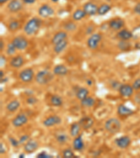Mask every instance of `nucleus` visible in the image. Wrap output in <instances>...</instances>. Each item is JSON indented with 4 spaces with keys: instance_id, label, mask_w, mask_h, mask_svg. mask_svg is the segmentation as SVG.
<instances>
[{
    "instance_id": "1",
    "label": "nucleus",
    "mask_w": 140,
    "mask_h": 158,
    "mask_svg": "<svg viewBox=\"0 0 140 158\" xmlns=\"http://www.w3.org/2000/svg\"><path fill=\"white\" fill-rule=\"evenodd\" d=\"M42 21L39 18H32L28 20L27 23L24 26V32L27 35L31 36L38 32L42 26Z\"/></svg>"
},
{
    "instance_id": "2",
    "label": "nucleus",
    "mask_w": 140,
    "mask_h": 158,
    "mask_svg": "<svg viewBox=\"0 0 140 158\" xmlns=\"http://www.w3.org/2000/svg\"><path fill=\"white\" fill-rule=\"evenodd\" d=\"M54 74L48 70L39 71L35 76V81L40 85H45L50 82L54 78Z\"/></svg>"
},
{
    "instance_id": "3",
    "label": "nucleus",
    "mask_w": 140,
    "mask_h": 158,
    "mask_svg": "<svg viewBox=\"0 0 140 158\" xmlns=\"http://www.w3.org/2000/svg\"><path fill=\"white\" fill-rule=\"evenodd\" d=\"M104 128L108 133L115 134L120 131L121 129V123L119 119L115 118L108 119L104 124Z\"/></svg>"
},
{
    "instance_id": "4",
    "label": "nucleus",
    "mask_w": 140,
    "mask_h": 158,
    "mask_svg": "<svg viewBox=\"0 0 140 158\" xmlns=\"http://www.w3.org/2000/svg\"><path fill=\"white\" fill-rule=\"evenodd\" d=\"M102 36L100 33H94L90 35V37L87 40V45L89 49L94 50L96 49L99 46Z\"/></svg>"
},
{
    "instance_id": "5",
    "label": "nucleus",
    "mask_w": 140,
    "mask_h": 158,
    "mask_svg": "<svg viewBox=\"0 0 140 158\" xmlns=\"http://www.w3.org/2000/svg\"><path fill=\"white\" fill-rule=\"evenodd\" d=\"M11 42L16 48V49L20 51L25 50L28 47V42L27 39L22 36L16 37L14 38Z\"/></svg>"
},
{
    "instance_id": "6",
    "label": "nucleus",
    "mask_w": 140,
    "mask_h": 158,
    "mask_svg": "<svg viewBox=\"0 0 140 158\" xmlns=\"http://www.w3.org/2000/svg\"><path fill=\"white\" fill-rule=\"evenodd\" d=\"M34 76V73L32 68H25L19 74V79L25 83L31 81Z\"/></svg>"
},
{
    "instance_id": "7",
    "label": "nucleus",
    "mask_w": 140,
    "mask_h": 158,
    "mask_svg": "<svg viewBox=\"0 0 140 158\" xmlns=\"http://www.w3.org/2000/svg\"><path fill=\"white\" fill-rule=\"evenodd\" d=\"M38 14H39L41 17L44 18V19H46L54 14V9H53L51 6H50L48 4H43L39 7V10H38Z\"/></svg>"
},
{
    "instance_id": "8",
    "label": "nucleus",
    "mask_w": 140,
    "mask_h": 158,
    "mask_svg": "<svg viewBox=\"0 0 140 158\" xmlns=\"http://www.w3.org/2000/svg\"><path fill=\"white\" fill-rule=\"evenodd\" d=\"M61 122H62V119L58 115H51L46 118L43 121V125L46 127H51L58 125V124H61Z\"/></svg>"
},
{
    "instance_id": "9",
    "label": "nucleus",
    "mask_w": 140,
    "mask_h": 158,
    "mask_svg": "<svg viewBox=\"0 0 140 158\" xmlns=\"http://www.w3.org/2000/svg\"><path fill=\"white\" fill-rule=\"evenodd\" d=\"M118 91L122 97L130 98L133 94L134 89L132 86L128 85V84H124V85H121L118 89Z\"/></svg>"
},
{
    "instance_id": "10",
    "label": "nucleus",
    "mask_w": 140,
    "mask_h": 158,
    "mask_svg": "<svg viewBox=\"0 0 140 158\" xmlns=\"http://www.w3.org/2000/svg\"><path fill=\"white\" fill-rule=\"evenodd\" d=\"M83 11H85L87 16H95L96 14H98V7L95 4L93 3V2H87V3L84 4Z\"/></svg>"
},
{
    "instance_id": "11",
    "label": "nucleus",
    "mask_w": 140,
    "mask_h": 158,
    "mask_svg": "<svg viewBox=\"0 0 140 158\" xmlns=\"http://www.w3.org/2000/svg\"><path fill=\"white\" fill-rule=\"evenodd\" d=\"M114 142H115L117 147H118L119 148L125 149L127 148L130 145L131 139L128 136H124L116 139Z\"/></svg>"
},
{
    "instance_id": "12",
    "label": "nucleus",
    "mask_w": 140,
    "mask_h": 158,
    "mask_svg": "<svg viewBox=\"0 0 140 158\" xmlns=\"http://www.w3.org/2000/svg\"><path fill=\"white\" fill-rule=\"evenodd\" d=\"M28 122V118L25 114L21 113L18 115L12 120V124L15 127H20L26 124Z\"/></svg>"
},
{
    "instance_id": "13",
    "label": "nucleus",
    "mask_w": 140,
    "mask_h": 158,
    "mask_svg": "<svg viewBox=\"0 0 140 158\" xmlns=\"http://www.w3.org/2000/svg\"><path fill=\"white\" fill-rule=\"evenodd\" d=\"M78 124H80L81 128L84 130H88L90 129L94 124V120L92 118L89 116L82 117L78 121Z\"/></svg>"
},
{
    "instance_id": "14",
    "label": "nucleus",
    "mask_w": 140,
    "mask_h": 158,
    "mask_svg": "<svg viewBox=\"0 0 140 158\" xmlns=\"http://www.w3.org/2000/svg\"><path fill=\"white\" fill-rule=\"evenodd\" d=\"M7 9L11 13H17L22 9V3L20 0H11L7 6Z\"/></svg>"
},
{
    "instance_id": "15",
    "label": "nucleus",
    "mask_w": 140,
    "mask_h": 158,
    "mask_svg": "<svg viewBox=\"0 0 140 158\" xmlns=\"http://www.w3.org/2000/svg\"><path fill=\"white\" fill-rule=\"evenodd\" d=\"M39 144L37 141L33 139L28 140L24 146V150L27 153H32L37 150Z\"/></svg>"
},
{
    "instance_id": "16",
    "label": "nucleus",
    "mask_w": 140,
    "mask_h": 158,
    "mask_svg": "<svg viewBox=\"0 0 140 158\" xmlns=\"http://www.w3.org/2000/svg\"><path fill=\"white\" fill-rule=\"evenodd\" d=\"M124 25V20L121 19H119V18L112 19L109 23V27L114 30H120L121 28H123Z\"/></svg>"
},
{
    "instance_id": "17",
    "label": "nucleus",
    "mask_w": 140,
    "mask_h": 158,
    "mask_svg": "<svg viewBox=\"0 0 140 158\" xmlns=\"http://www.w3.org/2000/svg\"><path fill=\"white\" fill-rule=\"evenodd\" d=\"M117 113H118V115L121 117H128L132 115L134 113V111L125 105L121 104V105H119L118 108H117Z\"/></svg>"
},
{
    "instance_id": "18",
    "label": "nucleus",
    "mask_w": 140,
    "mask_h": 158,
    "mask_svg": "<svg viewBox=\"0 0 140 158\" xmlns=\"http://www.w3.org/2000/svg\"><path fill=\"white\" fill-rule=\"evenodd\" d=\"M24 62V58H22V56L18 55L11 58V60H10V65L12 68H19L23 65Z\"/></svg>"
},
{
    "instance_id": "19",
    "label": "nucleus",
    "mask_w": 140,
    "mask_h": 158,
    "mask_svg": "<svg viewBox=\"0 0 140 158\" xmlns=\"http://www.w3.org/2000/svg\"><path fill=\"white\" fill-rule=\"evenodd\" d=\"M67 33L65 31H60L57 33H55L54 36L53 37L51 42L53 44H56L58 43L62 42L63 40H67Z\"/></svg>"
},
{
    "instance_id": "20",
    "label": "nucleus",
    "mask_w": 140,
    "mask_h": 158,
    "mask_svg": "<svg viewBox=\"0 0 140 158\" xmlns=\"http://www.w3.org/2000/svg\"><path fill=\"white\" fill-rule=\"evenodd\" d=\"M53 74L57 76H64L68 73V69L64 65H58L55 66L53 71Z\"/></svg>"
},
{
    "instance_id": "21",
    "label": "nucleus",
    "mask_w": 140,
    "mask_h": 158,
    "mask_svg": "<svg viewBox=\"0 0 140 158\" xmlns=\"http://www.w3.org/2000/svg\"><path fill=\"white\" fill-rule=\"evenodd\" d=\"M73 148L76 150H82L84 148V143L83 141V138L81 135H78L75 137L73 141Z\"/></svg>"
},
{
    "instance_id": "22",
    "label": "nucleus",
    "mask_w": 140,
    "mask_h": 158,
    "mask_svg": "<svg viewBox=\"0 0 140 158\" xmlns=\"http://www.w3.org/2000/svg\"><path fill=\"white\" fill-rule=\"evenodd\" d=\"M67 44H68L67 40H63V41H62V42H60L59 43H58V44L54 45V47H53V51H54V52L55 53L59 54V53H62L63 51L66 49V47H67Z\"/></svg>"
},
{
    "instance_id": "23",
    "label": "nucleus",
    "mask_w": 140,
    "mask_h": 158,
    "mask_svg": "<svg viewBox=\"0 0 140 158\" xmlns=\"http://www.w3.org/2000/svg\"><path fill=\"white\" fill-rule=\"evenodd\" d=\"M117 36H118V37L121 40L128 41L130 39L132 38V32L129 31V30L123 29V30H121L120 31L118 32Z\"/></svg>"
},
{
    "instance_id": "24",
    "label": "nucleus",
    "mask_w": 140,
    "mask_h": 158,
    "mask_svg": "<svg viewBox=\"0 0 140 158\" xmlns=\"http://www.w3.org/2000/svg\"><path fill=\"white\" fill-rule=\"evenodd\" d=\"M89 94V91L88 89H86L85 87H81L79 88L76 91V96L78 100H83L86 97H88Z\"/></svg>"
},
{
    "instance_id": "25",
    "label": "nucleus",
    "mask_w": 140,
    "mask_h": 158,
    "mask_svg": "<svg viewBox=\"0 0 140 158\" xmlns=\"http://www.w3.org/2000/svg\"><path fill=\"white\" fill-rule=\"evenodd\" d=\"M95 100L93 97H90V96H88V97L81 101V105L84 108H91V107L95 106Z\"/></svg>"
},
{
    "instance_id": "26",
    "label": "nucleus",
    "mask_w": 140,
    "mask_h": 158,
    "mask_svg": "<svg viewBox=\"0 0 140 158\" xmlns=\"http://www.w3.org/2000/svg\"><path fill=\"white\" fill-rule=\"evenodd\" d=\"M81 127L80 124H78V122H75V123H73L70 127V135L72 137L75 138L79 134V132L81 131Z\"/></svg>"
},
{
    "instance_id": "27",
    "label": "nucleus",
    "mask_w": 140,
    "mask_h": 158,
    "mask_svg": "<svg viewBox=\"0 0 140 158\" xmlns=\"http://www.w3.org/2000/svg\"><path fill=\"white\" fill-rule=\"evenodd\" d=\"M20 106V102L18 100H14L10 102V103L6 106V110L10 113H14L16 111Z\"/></svg>"
},
{
    "instance_id": "28",
    "label": "nucleus",
    "mask_w": 140,
    "mask_h": 158,
    "mask_svg": "<svg viewBox=\"0 0 140 158\" xmlns=\"http://www.w3.org/2000/svg\"><path fill=\"white\" fill-rule=\"evenodd\" d=\"M51 105L55 107H60L63 104L62 98L58 95H53L50 99Z\"/></svg>"
},
{
    "instance_id": "29",
    "label": "nucleus",
    "mask_w": 140,
    "mask_h": 158,
    "mask_svg": "<svg viewBox=\"0 0 140 158\" xmlns=\"http://www.w3.org/2000/svg\"><path fill=\"white\" fill-rule=\"evenodd\" d=\"M55 139L58 143L65 144L68 141V136L64 132H59L58 134H55Z\"/></svg>"
},
{
    "instance_id": "30",
    "label": "nucleus",
    "mask_w": 140,
    "mask_h": 158,
    "mask_svg": "<svg viewBox=\"0 0 140 158\" xmlns=\"http://www.w3.org/2000/svg\"><path fill=\"white\" fill-rule=\"evenodd\" d=\"M86 16H87V15H86L85 11H83V9H77L74 12L72 17L74 20H76V21H78V20H81L83 18H85Z\"/></svg>"
},
{
    "instance_id": "31",
    "label": "nucleus",
    "mask_w": 140,
    "mask_h": 158,
    "mask_svg": "<svg viewBox=\"0 0 140 158\" xmlns=\"http://www.w3.org/2000/svg\"><path fill=\"white\" fill-rule=\"evenodd\" d=\"M118 49L123 52H126L128 51L131 47V44L127 40H121L118 43Z\"/></svg>"
},
{
    "instance_id": "32",
    "label": "nucleus",
    "mask_w": 140,
    "mask_h": 158,
    "mask_svg": "<svg viewBox=\"0 0 140 158\" xmlns=\"http://www.w3.org/2000/svg\"><path fill=\"white\" fill-rule=\"evenodd\" d=\"M111 9V6L109 4H102L100 7H98V14L100 15V16H104V15L107 14Z\"/></svg>"
},
{
    "instance_id": "33",
    "label": "nucleus",
    "mask_w": 140,
    "mask_h": 158,
    "mask_svg": "<svg viewBox=\"0 0 140 158\" xmlns=\"http://www.w3.org/2000/svg\"><path fill=\"white\" fill-rule=\"evenodd\" d=\"M76 25L74 23V22H67L64 25V29L66 30V31L68 32H73L76 29Z\"/></svg>"
},
{
    "instance_id": "34",
    "label": "nucleus",
    "mask_w": 140,
    "mask_h": 158,
    "mask_svg": "<svg viewBox=\"0 0 140 158\" xmlns=\"http://www.w3.org/2000/svg\"><path fill=\"white\" fill-rule=\"evenodd\" d=\"M20 27V23L18 20H13V21L10 22L9 24V30L11 32H14L19 28Z\"/></svg>"
},
{
    "instance_id": "35",
    "label": "nucleus",
    "mask_w": 140,
    "mask_h": 158,
    "mask_svg": "<svg viewBox=\"0 0 140 158\" xmlns=\"http://www.w3.org/2000/svg\"><path fill=\"white\" fill-rule=\"evenodd\" d=\"M16 48L15 47V46L13 44V43L11 42L8 44L6 48V54L9 56H12L14 55L15 53H16Z\"/></svg>"
},
{
    "instance_id": "36",
    "label": "nucleus",
    "mask_w": 140,
    "mask_h": 158,
    "mask_svg": "<svg viewBox=\"0 0 140 158\" xmlns=\"http://www.w3.org/2000/svg\"><path fill=\"white\" fill-rule=\"evenodd\" d=\"M62 156L65 158H72L75 156L72 149L66 148L62 151Z\"/></svg>"
},
{
    "instance_id": "37",
    "label": "nucleus",
    "mask_w": 140,
    "mask_h": 158,
    "mask_svg": "<svg viewBox=\"0 0 140 158\" xmlns=\"http://www.w3.org/2000/svg\"><path fill=\"white\" fill-rule=\"evenodd\" d=\"M132 38H133V39L137 40L140 38V25L139 26L134 27L133 30L132 31Z\"/></svg>"
},
{
    "instance_id": "38",
    "label": "nucleus",
    "mask_w": 140,
    "mask_h": 158,
    "mask_svg": "<svg viewBox=\"0 0 140 158\" xmlns=\"http://www.w3.org/2000/svg\"><path fill=\"white\" fill-rule=\"evenodd\" d=\"M37 98L33 96H30L26 99V102L29 105H34L35 103H37Z\"/></svg>"
},
{
    "instance_id": "39",
    "label": "nucleus",
    "mask_w": 140,
    "mask_h": 158,
    "mask_svg": "<svg viewBox=\"0 0 140 158\" xmlns=\"http://www.w3.org/2000/svg\"><path fill=\"white\" fill-rule=\"evenodd\" d=\"M132 87H133L134 90H139L140 89V78L134 80V81L132 84Z\"/></svg>"
},
{
    "instance_id": "40",
    "label": "nucleus",
    "mask_w": 140,
    "mask_h": 158,
    "mask_svg": "<svg viewBox=\"0 0 140 158\" xmlns=\"http://www.w3.org/2000/svg\"><path fill=\"white\" fill-rule=\"evenodd\" d=\"M9 140L10 143H11V144L12 145V146L16 148V147H18L20 145L19 141H17L16 139L13 138V137H9Z\"/></svg>"
},
{
    "instance_id": "41",
    "label": "nucleus",
    "mask_w": 140,
    "mask_h": 158,
    "mask_svg": "<svg viewBox=\"0 0 140 158\" xmlns=\"http://www.w3.org/2000/svg\"><path fill=\"white\" fill-rule=\"evenodd\" d=\"M37 157L38 158H50V157H53V156L50 155H48L46 151H43L37 155Z\"/></svg>"
},
{
    "instance_id": "42",
    "label": "nucleus",
    "mask_w": 140,
    "mask_h": 158,
    "mask_svg": "<svg viewBox=\"0 0 140 158\" xmlns=\"http://www.w3.org/2000/svg\"><path fill=\"white\" fill-rule=\"evenodd\" d=\"M121 86V84L119 83L118 81H114V82L111 83V87L114 89H115V90L118 91V89H119V88H120Z\"/></svg>"
},
{
    "instance_id": "43",
    "label": "nucleus",
    "mask_w": 140,
    "mask_h": 158,
    "mask_svg": "<svg viewBox=\"0 0 140 158\" xmlns=\"http://www.w3.org/2000/svg\"><path fill=\"white\" fill-rule=\"evenodd\" d=\"M28 139H29V136H28V135H23V136H22L21 137H20V139L19 140L20 144L24 143L28 141Z\"/></svg>"
},
{
    "instance_id": "44",
    "label": "nucleus",
    "mask_w": 140,
    "mask_h": 158,
    "mask_svg": "<svg viewBox=\"0 0 140 158\" xmlns=\"http://www.w3.org/2000/svg\"><path fill=\"white\" fill-rule=\"evenodd\" d=\"M6 63V58L3 55L0 56V66L1 67H4Z\"/></svg>"
},
{
    "instance_id": "45",
    "label": "nucleus",
    "mask_w": 140,
    "mask_h": 158,
    "mask_svg": "<svg viewBox=\"0 0 140 158\" xmlns=\"http://www.w3.org/2000/svg\"><path fill=\"white\" fill-rule=\"evenodd\" d=\"M134 11L137 14H138L140 16V2L135 5V6H134Z\"/></svg>"
},
{
    "instance_id": "46",
    "label": "nucleus",
    "mask_w": 140,
    "mask_h": 158,
    "mask_svg": "<svg viewBox=\"0 0 140 158\" xmlns=\"http://www.w3.org/2000/svg\"><path fill=\"white\" fill-rule=\"evenodd\" d=\"M93 30H94V27L93 26H88L87 28H86V34L92 35Z\"/></svg>"
},
{
    "instance_id": "47",
    "label": "nucleus",
    "mask_w": 140,
    "mask_h": 158,
    "mask_svg": "<svg viewBox=\"0 0 140 158\" xmlns=\"http://www.w3.org/2000/svg\"><path fill=\"white\" fill-rule=\"evenodd\" d=\"M134 101H135L136 103H138V104H140V92L137 93L135 96H134Z\"/></svg>"
},
{
    "instance_id": "48",
    "label": "nucleus",
    "mask_w": 140,
    "mask_h": 158,
    "mask_svg": "<svg viewBox=\"0 0 140 158\" xmlns=\"http://www.w3.org/2000/svg\"><path fill=\"white\" fill-rule=\"evenodd\" d=\"M5 152H6V150H5V148H4V146L3 143H0V154H1V155L4 154Z\"/></svg>"
},
{
    "instance_id": "49",
    "label": "nucleus",
    "mask_w": 140,
    "mask_h": 158,
    "mask_svg": "<svg viewBox=\"0 0 140 158\" xmlns=\"http://www.w3.org/2000/svg\"><path fill=\"white\" fill-rule=\"evenodd\" d=\"M36 2V0H23V2L27 4H32Z\"/></svg>"
},
{
    "instance_id": "50",
    "label": "nucleus",
    "mask_w": 140,
    "mask_h": 158,
    "mask_svg": "<svg viewBox=\"0 0 140 158\" xmlns=\"http://www.w3.org/2000/svg\"><path fill=\"white\" fill-rule=\"evenodd\" d=\"M4 48V42L3 40H0V50H1V52L3 51Z\"/></svg>"
},
{
    "instance_id": "51",
    "label": "nucleus",
    "mask_w": 140,
    "mask_h": 158,
    "mask_svg": "<svg viewBox=\"0 0 140 158\" xmlns=\"http://www.w3.org/2000/svg\"><path fill=\"white\" fill-rule=\"evenodd\" d=\"M86 82L88 86H92L93 85V81H92V80H90V79H87V80H86Z\"/></svg>"
},
{
    "instance_id": "52",
    "label": "nucleus",
    "mask_w": 140,
    "mask_h": 158,
    "mask_svg": "<svg viewBox=\"0 0 140 158\" xmlns=\"http://www.w3.org/2000/svg\"><path fill=\"white\" fill-rule=\"evenodd\" d=\"M0 75H1V76H0V77H1V79L4 77V72L2 70L0 71Z\"/></svg>"
},
{
    "instance_id": "53",
    "label": "nucleus",
    "mask_w": 140,
    "mask_h": 158,
    "mask_svg": "<svg viewBox=\"0 0 140 158\" xmlns=\"http://www.w3.org/2000/svg\"><path fill=\"white\" fill-rule=\"evenodd\" d=\"M9 0H0V4H3L6 3V2H9Z\"/></svg>"
},
{
    "instance_id": "54",
    "label": "nucleus",
    "mask_w": 140,
    "mask_h": 158,
    "mask_svg": "<svg viewBox=\"0 0 140 158\" xmlns=\"http://www.w3.org/2000/svg\"><path fill=\"white\" fill-rule=\"evenodd\" d=\"M18 157H20V158H23V157H25V154L22 153V154H20Z\"/></svg>"
},
{
    "instance_id": "55",
    "label": "nucleus",
    "mask_w": 140,
    "mask_h": 158,
    "mask_svg": "<svg viewBox=\"0 0 140 158\" xmlns=\"http://www.w3.org/2000/svg\"><path fill=\"white\" fill-rule=\"evenodd\" d=\"M52 1H53V2H57L59 1V0H52Z\"/></svg>"
}]
</instances>
